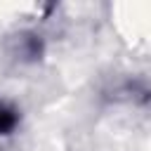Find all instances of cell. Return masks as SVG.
I'll use <instances>...</instances> for the list:
<instances>
[{
  "label": "cell",
  "mask_w": 151,
  "mask_h": 151,
  "mask_svg": "<svg viewBox=\"0 0 151 151\" xmlns=\"http://www.w3.org/2000/svg\"><path fill=\"white\" fill-rule=\"evenodd\" d=\"M14 123H17L14 113L0 106V132H7V130H12V127H14Z\"/></svg>",
  "instance_id": "1"
}]
</instances>
